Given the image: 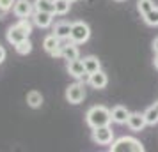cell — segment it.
I'll list each match as a JSON object with an SVG mask.
<instances>
[{
	"label": "cell",
	"instance_id": "1",
	"mask_svg": "<svg viewBox=\"0 0 158 152\" xmlns=\"http://www.w3.org/2000/svg\"><path fill=\"white\" fill-rule=\"evenodd\" d=\"M85 122L93 129L94 127H101V126H108L112 122V111L107 110L105 106H93L85 113Z\"/></svg>",
	"mask_w": 158,
	"mask_h": 152
},
{
	"label": "cell",
	"instance_id": "2",
	"mask_svg": "<svg viewBox=\"0 0 158 152\" xmlns=\"http://www.w3.org/2000/svg\"><path fill=\"white\" fill-rule=\"evenodd\" d=\"M112 152H144L142 143L135 140L131 136H123L119 140L112 142V147H110Z\"/></svg>",
	"mask_w": 158,
	"mask_h": 152
},
{
	"label": "cell",
	"instance_id": "3",
	"mask_svg": "<svg viewBox=\"0 0 158 152\" xmlns=\"http://www.w3.org/2000/svg\"><path fill=\"white\" fill-rule=\"evenodd\" d=\"M91 37V29L89 25L84 21H75L71 23V34H69V41L75 44H84L89 41Z\"/></svg>",
	"mask_w": 158,
	"mask_h": 152
},
{
	"label": "cell",
	"instance_id": "4",
	"mask_svg": "<svg viewBox=\"0 0 158 152\" xmlns=\"http://www.w3.org/2000/svg\"><path fill=\"white\" fill-rule=\"evenodd\" d=\"M66 99L71 103V104H80V103L85 99V88L82 83H73L66 88Z\"/></svg>",
	"mask_w": 158,
	"mask_h": 152
},
{
	"label": "cell",
	"instance_id": "5",
	"mask_svg": "<svg viewBox=\"0 0 158 152\" xmlns=\"http://www.w3.org/2000/svg\"><path fill=\"white\" fill-rule=\"evenodd\" d=\"M93 140L100 145H108L114 142V131L108 126H101V127H94L93 129Z\"/></svg>",
	"mask_w": 158,
	"mask_h": 152
},
{
	"label": "cell",
	"instance_id": "6",
	"mask_svg": "<svg viewBox=\"0 0 158 152\" xmlns=\"http://www.w3.org/2000/svg\"><path fill=\"white\" fill-rule=\"evenodd\" d=\"M34 2H29V0H16L15 6H13V13H15L16 18H30L34 14Z\"/></svg>",
	"mask_w": 158,
	"mask_h": 152
},
{
	"label": "cell",
	"instance_id": "7",
	"mask_svg": "<svg viewBox=\"0 0 158 152\" xmlns=\"http://www.w3.org/2000/svg\"><path fill=\"white\" fill-rule=\"evenodd\" d=\"M43 46L46 50V53H50L52 57H60V46L62 44H60V39L55 34H50V36L44 37Z\"/></svg>",
	"mask_w": 158,
	"mask_h": 152
},
{
	"label": "cell",
	"instance_id": "8",
	"mask_svg": "<svg viewBox=\"0 0 158 152\" xmlns=\"http://www.w3.org/2000/svg\"><path fill=\"white\" fill-rule=\"evenodd\" d=\"M36 27L39 29H48L53 21V13H46V11H34V14L30 16Z\"/></svg>",
	"mask_w": 158,
	"mask_h": 152
},
{
	"label": "cell",
	"instance_id": "9",
	"mask_svg": "<svg viewBox=\"0 0 158 152\" xmlns=\"http://www.w3.org/2000/svg\"><path fill=\"white\" fill-rule=\"evenodd\" d=\"M27 37H29V34H27V32H25V30H23L22 27L18 25V23L7 29V41H9L11 44H13V46H16L18 43L25 41Z\"/></svg>",
	"mask_w": 158,
	"mask_h": 152
},
{
	"label": "cell",
	"instance_id": "10",
	"mask_svg": "<svg viewBox=\"0 0 158 152\" xmlns=\"http://www.w3.org/2000/svg\"><path fill=\"white\" fill-rule=\"evenodd\" d=\"M68 72L71 74L73 78H77V80H84L87 76V71L84 67V60H78V58L69 60L68 62Z\"/></svg>",
	"mask_w": 158,
	"mask_h": 152
},
{
	"label": "cell",
	"instance_id": "11",
	"mask_svg": "<svg viewBox=\"0 0 158 152\" xmlns=\"http://www.w3.org/2000/svg\"><path fill=\"white\" fill-rule=\"evenodd\" d=\"M78 55H80V51H78V48H77V44L75 43H66V44H62L60 46V57L64 58V60H75V58H78Z\"/></svg>",
	"mask_w": 158,
	"mask_h": 152
},
{
	"label": "cell",
	"instance_id": "12",
	"mask_svg": "<svg viewBox=\"0 0 158 152\" xmlns=\"http://www.w3.org/2000/svg\"><path fill=\"white\" fill-rule=\"evenodd\" d=\"M126 124H128L130 129H133V131H142L144 126H146L148 122H146V117H144V113H130Z\"/></svg>",
	"mask_w": 158,
	"mask_h": 152
},
{
	"label": "cell",
	"instance_id": "13",
	"mask_svg": "<svg viewBox=\"0 0 158 152\" xmlns=\"http://www.w3.org/2000/svg\"><path fill=\"white\" fill-rule=\"evenodd\" d=\"M107 83H108V78L101 69L93 72V74H89V85H93L94 88H105Z\"/></svg>",
	"mask_w": 158,
	"mask_h": 152
},
{
	"label": "cell",
	"instance_id": "14",
	"mask_svg": "<svg viewBox=\"0 0 158 152\" xmlns=\"http://www.w3.org/2000/svg\"><path fill=\"white\" fill-rule=\"evenodd\" d=\"M53 34H55L60 41L69 39V34H71V23H68V21L55 23V27H53Z\"/></svg>",
	"mask_w": 158,
	"mask_h": 152
},
{
	"label": "cell",
	"instance_id": "15",
	"mask_svg": "<svg viewBox=\"0 0 158 152\" xmlns=\"http://www.w3.org/2000/svg\"><path fill=\"white\" fill-rule=\"evenodd\" d=\"M130 117V111L124 106H115L114 110H112V120L117 124H126V120H128Z\"/></svg>",
	"mask_w": 158,
	"mask_h": 152
},
{
	"label": "cell",
	"instance_id": "16",
	"mask_svg": "<svg viewBox=\"0 0 158 152\" xmlns=\"http://www.w3.org/2000/svg\"><path fill=\"white\" fill-rule=\"evenodd\" d=\"M84 67H85L87 74H93V72H96V71H100L101 69L100 60H98L96 57H93V55H89V57L84 58Z\"/></svg>",
	"mask_w": 158,
	"mask_h": 152
},
{
	"label": "cell",
	"instance_id": "17",
	"mask_svg": "<svg viewBox=\"0 0 158 152\" xmlns=\"http://www.w3.org/2000/svg\"><path fill=\"white\" fill-rule=\"evenodd\" d=\"M34 9L55 14V4H53V0H34Z\"/></svg>",
	"mask_w": 158,
	"mask_h": 152
},
{
	"label": "cell",
	"instance_id": "18",
	"mask_svg": "<svg viewBox=\"0 0 158 152\" xmlns=\"http://www.w3.org/2000/svg\"><path fill=\"white\" fill-rule=\"evenodd\" d=\"M27 104H29L30 108H39L43 104V95L39 94L37 90H30L29 94H27Z\"/></svg>",
	"mask_w": 158,
	"mask_h": 152
},
{
	"label": "cell",
	"instance_id": "19",
	"mask_svg": "<svg viewBox=\"0 0 158 152\" xmlns=\"http://www.w3.org/2000/svg\"><path fill=\"white\" fill-rule=\"evenodd\" d=\"M55 4V14H68L69 13V7H71V2L69 0H53Z\"/></svg>",
	"mask_w": 158,
	"mask_h": 152
},
{
	"label": "cell",
	"instance_id": "20",
	"mask_svg": "<svg viewBox=\"0 0 158 152\" xmlns=\"http://www.w3.org/2000/svg\"><path fill=\"white\" fill-rule=\"evenodd\" d=\"M144 117H146V122L149 124V126H155L158 122V104H155V106H151V108L146 110Z\"/></svg>",
	"mask_w": 158,
	"mask_h": 152
},
{
	"label": "cell",
	"instance_id": "21",
	"mask_svg": "<svg viewBox=\"0 0 158 152\" xmlns=\"http://www.w3.org/2000/svg\"><path fill=\"white\" fill-rule=\"evenodd\" d=\"M137 9H139V13L140 14H148L149 11L155 9V4H153V0H139L137 2Z\"/></svg>",
	"mask_w": 158,
	"mask_h": 152
},
{
	"label": "cell",
	"instance_id": "22",
	"mask_svg": "<svg viewBox=\"0 0 158 152\" xmlns=\"http://www.w3.org/2000/svg\"><path fill=\"white\" fill-rule=\"evenodd\" d=\"M16 48V51L20 53V55H29L30 51H32V43L29 41V37L25 39V41H22V43H18L15 46Z\"/></svg>",
	"mask_w": 158,
	"mask_h": 152
},
{
	"label": "cell",
	"instance_id": "23",
	"mask_svg": "<svg viewBox=\"0 0 158 152\" xmlns=\"http://www.w3.org/2000/svg\"><path fill=\"white\" fill-rule=\"evenodd\" d=\"M144 20H146V23L151 25V27H158V9L155 7L153 11H149L148 14H144Z\"/></svg>",
	"mask_w": 158,
	"mask_h": 152
},
{
	"label": "cell",
	"instance_id": "24",
	"mask_svg": "<svg viewBox=\"0 0 158 152\" xmlns=\"http://www.w3.org/2000/svg\"><path fill=\"white\" fill-rule=\"evenodd\" d=\"M30 20H32V18H20V21H18V25H20L29 36L32 34V25H34V21H30Z\"/></svg>",
	"mask_w": 158,
	"mask_h": 152
},
{
	"label": "cell",
	"instance_id": "25",
	"mask_svg": "<svg viewBox=\"0 0 158 152\" xmlns=\"http://www.w3.org/2000/svg\"><path fill=\"white\" fill-rule=\"evenodd\" d=\"M16 0H0V7L6 9V11H11L13 9V6H15Z\"/></svg>",
	"mask_w": 158,
	"mask_h": 152
},
{
	"label": "cell",
	"instance_id": "26",
	"mask_svg": "<svg viewBox=\"0 0 158 152\" xmlns=\"http://www.w3.org/2000/svg\"><path fill=\"white\" fill-rule=\"evenodd\" d=\"M6 55H7V53H6V50H4V46L0 44V64L6 60Z\"/></svg>",
	"mask_w": 158,
	"mask_h": 152
},
{
	"label": "cell",
	"instance_id": "27",
	"mask_svg": "<svg viewBox=\"0 0 158 152\" xmlns=\"http://www.w3.org/2000/svg\"><path fill=\"white\" fill-rule=\"evenodd\" d=\"M153 50H155V53H158V37L153 41Z\"/></svg>",
	"mask_w": 158,
	"mask_h": 152
},
{
	"label": "cell",
	"instance_id": "28",
	"mask_svg": "<svg viewBox=\"0 0 158 152\" xmlns=\"http://www.w3.org/2000/svg\"><path fill=\"white\" fill-rule=\"evenodd\" d=\"M6 14H7V11H6V9H2V7H0V20H4V18H6Z\"/></svg>",
	"mask_w": 158,
	"mask_h": 152
},
{
	"label": "cell",
	"instance_id": "29",
	"mask_svg": "<svg viewBox=\"0 0 158 152\" xmlns=\"http://www.w3.org/2000/svg\"><path fill=\"white\" fill-rule=\"evenodd\" d=\"M155 67L158 69V53H156V57H155Z\"/></svg>",
	"mask_w": 158,
	"mask_h": 152
},
{
	"label": "cell",
	"instance_id": "30",
	"mask_svg": "<svg viewBox=\"0 0 158 152\" xmlns=\"http://www.w3.org/2000/svg\"><path fill=\"white\" fill-rule=\"evenodd\" d=\"M69 2H75V0H69Z\"/></svg>",
	"mask_w": 158,
	"mask_h": 152
},
{
	"label": "cell",
	"instance_id": "31",
	"mask_svg": "<svg viewBox=\"0 0 158 152\" xmlns=\"http://www.w3.org/2000/svg\"><path fill=\"white\" fill-rule=\"evenodd\" d=\"M119 2H121V0H119Z\"/></svg>",
	"mask_w": 158,
	"mask_h": 152
}]
</instances>
